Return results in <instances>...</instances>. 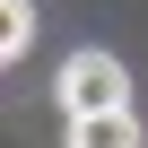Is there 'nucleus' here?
Here are the masks:
<instances>
[{
	"instance_id": "obj_3",
	"label": "nucleus",
	"mask_w": 148,
	"mask_h": 148,
	"mask_svg": "<svg viewBox=\"0 0 148 148\" xmlns=\"http://www.w3.org/2000/svg\"><path fill=\"white\" fill-rule=\"evenodd\" d=\"M26 35H35V0H0V52H26Z\"/></svg>"
},
{
	"instance_id": "obj_1",
	"label": "nucleus",
	"mask_w": 148,
	"mask_h": 148,
	"mask_svg": "<svg viewBox=\"0 0 148 148\" xmlns=\"http://www.w3.org/2000/svg\"><path fill=\"white\" fill-rule=\"evenodd\" d=\"M61 113L70 122H105V113H131V70L113 52H70L61 61V79H52Z\"/></svg>"
},
{
	"instance_id": "obj_2",
	"label": "nucleus",
	"mask_w": 148,
	"mask_h": 148,
	"mask_svg": "<svg viewBox=\"0 0 148 148\" xmlns=\"http://www.w3.org/2000/svg\"><path fill=\"white\" fill-rule=\"evenodd\" d=\"M139 113H105V122H70V148H139Z\"/></svg>"
}]
</instances>
